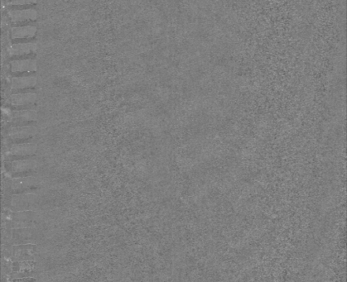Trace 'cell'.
<instances>
[{
    "instance_id": "obj_14",
    "label": "cell",
    "mask_w": 347,
    "mask_h": 282,
    "mask_svg": "<svg viewBox=\"0 0 347 282\" xmlns=\"http://www.w3.org/2000/svg\"><path fill=\"white\" fill-rule=\"evenodd\" d=\"M35 248H36L35 246L31 245V244L16 246V247H14L13 255L16 259L23 260L32 256L35 250Z\"/></svg>"
},
{
    "instance_id": "obj_7",
    "label": "cell",
    "mask_w": 347,
    "mask_h": 282,
    "mask_svg": "<svg viewBox=\"0 0 347 282\" xmlns=\"http://www.w3.org/2000/svg\"><path fill=\"white\" fill-rule=\"evenodd\" d=\"M37 62L33 59L15 60L11 63V71L15 73L37 71Z\"/></svg>"
},
{
    "instance_id": "obj_15",
    "label": "cell",
    "mask_w": 347,
    "mask_h": 282,
    "mask_svg": "<svg viewBox=\"0 0 347 282\" xmlns=\"http://www.w3.org/2000/svg\"><path fill=\"white\" fill-rule=\"evenodd\" d=\"M37 0H9V3L12 5L21 6L29 5L36 3Z\"/></svg>"
},
{
    "instance_id": "obj_6",
    "label": "cell",
    "mask_w": 347,
    "mask_h": 282,
    "mask_svg": "<svg viewBox=\"0 0 347 282\" xmlns=\"http://www.w3.org/2000/svg\"><path fill=\"white\" fill-rule=\"evenodd\" d=\"M37 167V162L33 159H19L11 164L12 172L15 174L29 172Z\"/></svg>"
},
{
    "instance_id": "obj_8",
    "label": "cell",
    "mask_w": 347,
    "mask_h": 282,
    "mask_svg": "<svg viewBox=\"0 0 347 282\" xmlns=\"http://www.w3.org/2000/svg\"><path fill=\"white\" fill-rule=\"evenodd\" d=\"M37 50V45L33 43H15L9 48L11 56H25L33 53Z\"/></svg>"
},
{
    "instance_id": "obj_10",
    "label": "cell",
    "mask_w": 347,
    "mask_h": 282,
    "mask_svg": "<svg viewBox=\"0 0 347 282\" xmlns=\"http://www.w3.org/2000/svg\"><path fill=\"white\" fill-rule=\"evenodd\" d=\"M13 239L17 243H30L35 239V231L32 229H15L13 232Z\"/></svg>"
},
{
    "instance_id": "obj_13",
    "label": "cell",
    "mask_w": 347,
    "mask_h": 282,
    "mask_svg": "<svg viewBox=\"0 0 347 282\" xmlns=\"http://www.w3.org/2000/svg\"><path fill=\"white\" fill-rule=\"evenodd\" d=\"M12 119L17 123L36 121L37 119V113L34 110H18L13 112Z\"/></svg>"
},
{
    "instance_id": "obj_12",
    "label": "cell",
    "mask_w": 347,
    "mask_h": 282,
    "mask_svg": "<svg viewBox=\"0 0 347 282\" xmlns=\"http://www.w3.org/2000/svg\"><path fill=\"white\" fill-rule=\"evenodd\" d=\"M37 32V28L34 26H23L17 27L12 29L11 36L14 39L30 38L35 36Z\"/></svg>"
},
{
    "instance_id": "obj_5",
    "label": "cell",
    "mask_w": 347,
    "mask_h": 282,
    "mask_svg": "<svg viewBox=\"0 0 347 282\" xmlns=\"http://www.w3.org/2000/svg\"><path fill=\"white\" fill-rule=\"evenodd\" d=\"M9 17L15 23L37 19V12L35 9H15L9 12Z\"/></svg>"
},
{
    "instance_id": "obj_11",
    "label": "cell",
    "mask_w": 347,
    "mask_h": 282,
    "mask_svg": "<svg viewBox=\"0 0 347 282\" xmlns=\"http://www.w3.org/2000/svg\"><path fill=\"white\" fill-rule=\"evenodd\" d=\"M37 85V77H15L12 79V88L14 90H24L33 88Z\"/></svg>"
},
{
    "instance_id": "obj_3",
    "label": "cell",
    "mask_w": 347,
    "mask_h": 282,
    "mask_svg": "<svg viewBox=\"0 0 347 282\" xmlns=\"http://www.w3.org/2000/svg\"><path fill=\"white\" fill-rule=\"evenodd\" d=\"M37 146L35 143H18L12 146L9 156L11 157H25L37 153Z\"/></svg>"
},
{
    "instance_id": "obj_1",
    "label": "cell",
    "mask_w": 347,
    "mask_h": 282,
    "mask_svg": "<svg viewBox=\"0 0 347 282\" xmlns=\"http://www.w3.org/2000/svg\"><path fill=\"white\" fill-rule=\"evenodd\" d=\"M38 198L37 195L33 194L14 195L12 199V208L17 211L30 210L35 207Z\"/></svg>"
},
{
    "instance_id": "obj_4",
    "label": "cell",
    "mask_w": 347,
    "mask_h": 282,
    "mask_svg": "<svg viewBox=\"0 0 347 282\" xmlns=\"http://www.w3.org/2000/svg\"><path fill=\"white\" fill-rule=\"evenodd\" d=\"M37 133V127L33 126H18L12 128L8 136L13 140H24L33 138Z\"/></svg>"
},
{
    "instance_id": "obj_9",
    "label": "cell",
    "mask_w": 347,
    "mask_h": 282,
    "mask_svg": "<svg viewBox=\"0 0 347 282\" xmlns=\"http://www.w3.org/2000/svg\"><path fill=\"white\" fill-rule=\"evenodd\" d=\"M37 100V94L34 93H19L13 94L10 98L14 106H26L34 104Z\"/></svg>"
},
{
    "instance_id": "obj_2",
    "label": "cell",
    "mask_w": 347,
    "mask_h": 282,
    "mask_svg": "<svg viewBox=\"0 0 347 282\" xmlns=\"http://www.w3.org/2000/svg\"><path fill=\"white\" fill-rule=\"evenodd\" d=\"M40 181L37 178L34 176H25V177H17L13 179L11 188L14 191H25L28 189H33L39 186Z\"/></svg>"
}]
</instances>
